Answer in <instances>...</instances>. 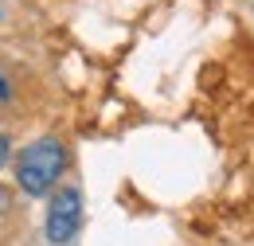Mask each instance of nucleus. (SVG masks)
Masks as SVG:
<instances>
[{
  "label": "nucleus",
  "instance_id": "f257e3e1",
  "mask_svg": "<svg viewBox=\"0 0 254 246\" xmlns=\"http://www.w3.org/2000/svg\"><path fill=\"white\" fill-rule=\"evenodd\" d=\"M66 145L59 137H35L16 153V187L32 199H43L59 187V176L66 172Z\"/></svg>",
  "mask_w": 254,
  "mask_h": 246
},
{
  "label": "nucleus",
  "instance_id": "20e7f679",
  "mask_svg": "<svg viewBox=\"0 0 254 246\" xmlns=\"http://www.w3.org/2000/svg\"><path fill=\"white\" fill-rule=\"evenodd\" d=\"M8 156H12V141H8L4 133H0V168L8 164Z\"/></svg>",
  "mask_w": 254,
  "mask_h": 246
},
{
  "label": "nucleus",
  "instance_id": "39448f33",
  "mask_svg": "<svg viewBox=\"0 0 254 246\" xmlns=\"http://www.w3.org/2000/svg\"><path fill=\"white\" fill-rule=\"evenodd\" d=\"M0 98H12V90H8V82L0 78Z\"/></svg>",
  "mask_w": 254,
  "mask_h": 246
},
{
  "label": "nucleus",
  "instance_id": "7ed1b4c3",
  "mask_svg": "<svg viewBox=\"0 0 254 246\" xmlns=\"http://www.w3.org/2000/svg\"><path fill=\"white\" fill-rule=\"evenodd\" d=\"M8 211H12V191L0 184V215H8Z\"/></svg>",
  "mask_w": 254,
  "mask_h": 246
},
{
  "label": "nucleus",
  "instance_id": "f03ea898",
  "mask_svg": "<svg viewBox=\"0 0 254 246\" xmlns=\"http://www.w3.org/2000/svg\"><path fill=\"white\" fill-rule=\"evenodd\" d=\"M82 227V191L74 184H63L51 191L47 199V215H43V235L51 246H70L78 239Z\"/></svg>",
  "mask_w": 254,
  "mask_h": 246
}]
</instances>
